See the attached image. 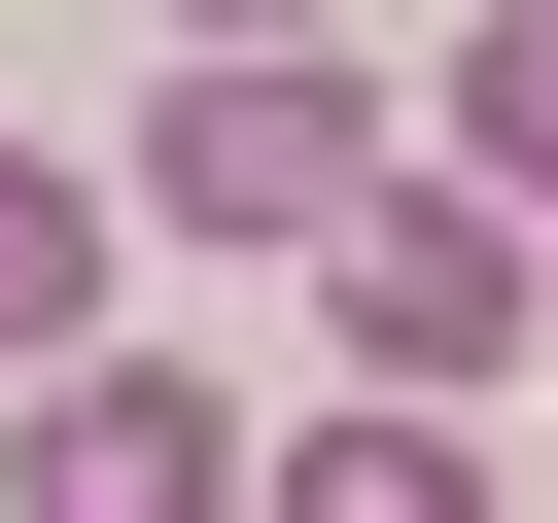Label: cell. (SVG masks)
<instances>
[{
	"label": "cell",
	"mask_w": 558,
	"mask_h": 523,
	"mask_svg": "<svg viewBox=\"0 0 558 523\" xmlns=\"http://www.w3.org/2000/svg\"><path fill=\"white\" fill-rule=\"evenodd\" d=\"M453 209H488V244L558 209V0H488V35H453Z\"/></svg>",
	"instance_id": "cell-6"
},
{
	"label": "cell",
	"mask_w": 558,
	"mask_h": 523,
	"mask_svg": "<svg viewBox=\"0 0 558 523\" xmlns=\"http://www.w3.org/2000/svg\"><path fill=\"white\" fill-rule=\"evenodd\" d=\"M314 314H349V349H384V418H418V384H488V349H523V244H488L453 174H349V209H314Z\"/></svg>",
	"instance_id": "cell-2"
},
{
	"label": "cell",
	"mask_w": 558,
	"mask_h": 523,
	"mask_svg": "<svg viewBox=\"0 0 558 523\" xmlns=\"http://www.w3.org/2000/svg\"><path fill=\"white\" fill-rule=\"evenodd\" d=\"M244 523H488V488H453V418H279Z\"/></svg>",
	"instance_id": "cell-4"
},
{
	"label": "cell",
	"mask_w": 558,
	"mask_h": 523,
	"mask_svg": "<svg viewBox=\"0 0 558 523\" xmlns=\"http://www.w3.org/2000/svg\"><path fill=\"white\" fill-rule=\"evenodd\" d=\"M0 523H244V384L70 349V384H35V453H0Z\"/></svg>",
	"instance_id": "cell-3"
},
{
	"label": "cell",
	"mask_w": 558,
	"mask_h": 523,
	"mask_svg": "<svg viewBox=\"0 0 558 523\" xmlns=\"http://www.w3.org/2000/svg\"><path fill=\"white\" fill-rule=\"evenodd\" d=\"M70 349H105V174L0 139V384H70Z\"/></svg>",
	"instance_id": "cell-5"
},
{
	"label": "cell",
	"mask_w": 558,
	"mask_h": 523,
	"mask_svg": "<svg viewBox=\"0 0 558 523\" xmlns=\"http://www.w3.org/2000/svg\"><path fill=\"white\" fill-rule=\"evenodd\" d=\"M523 349H558V279H523Z\"/></svg>",
	"instance_id": "cell-7"
},
{
	"label": "cell",
	"mask_w": 558,
	"mask_h": 523,
	"mask_svg": "<svg viewBox=\"0 0 558 523\" xmlns=\"http://www.w3.org/2000/svg\"><path fill=\"white\" fill-rule=\"evenodd\" d=\"M349 174H384V70H349V35H209V70L140 105V209H174V244H314Z\"/></svg>",
	"instance_id": "cell-1"
}]
</instances>
